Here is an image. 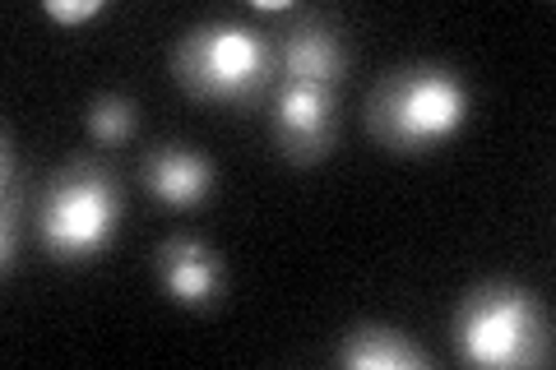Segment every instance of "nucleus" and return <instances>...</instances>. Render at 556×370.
Here are the masks:
<instances>
[{"instance_id": "f257e3e1", "label": "nucleus", "mask_w": 556, "mask_h": 370, "mask_svg": "<svg viewBox=\"0 0 556 370\" xmlns=\"http://www.w3.org/2000/svg\"><path fill=\"white\" fill-rule=\"evenodd\" d=\"M468 93L450 69H404L380 84L371 102V130L399 153H422L464 126Z\"/></svg>"}, {"instance_id": "f03ea898", "label": "nucleus", "mask_w": 556, "mask_h": 370, "mask_svg": "<svg viewBox=\"0 0 556 370\" xmlns=\"http://www.w3.org/2000/svg\"><path fill=\"white\" fill-rule=\"evenodd\" d=\"M455 347L473 366H533L543 357V310L519 288H482L459 306Z\"/></svg>"}, {"instance_id": "7ed1b4c3", "label": "nucleus", "mask_w": 556, "mask_h": 370, "mask_svg": "<svg viewBox=\"0 0 556 370\" xmlns=\"http://www.w3.org/2000/svg\"><path fill=\"white\" fill-rule=\"evenodd\" d=\"M181 84L208 102H251L269 84V47L241 24L195 28L177 56Z\"/></svg>"}, {"instance_id": "20e7f679", "label": "nucleus", "mask_w": 556, "mask_h": 370, "mask_svg": "<svg viewBox=\"0 0 556 370\" xmlns=\"http://www.w3.org/2000/svg\"><path fill=\"white\" fill-rule=\"evenodd\" d=\"M116 232V190L108 171L75 167L42 204V241L61 259H89Z\"/></svg>"}, {"instance_id": "39448f33", "label": "nucleus", "mask_w": 556, "mask_h": 370, "mask_svg": "<svg viewBox=\"0 0 556 370\" xmlns=\"http://www.w3.org/2000/svg\"><path fill=\"white\" fill-rule=\"evenodd\" d=\"M274 139L292 163H316V157H325L329 139H334V98H329L325 88L288 84L283 93H278Z\"/></svg>"}, {"instance_id": "423d86ee", "label": "nucleus", "mask_w": 556, "mask_h": 370, "mask_svg": "<svg viewBox=\"0 0 556 370\" xmlns=\"http://www.w3.org/2000/svg\"><path fill=\"white\" fill-rule=\"evenodd\" d=\"M159 273H163V288L172 302L181 306H208L218 296V283H223V269L208 245L190 241V237H177L167 241L159 251Z\"/></svg>"}, {"instance_id": "0eeeda50", "label": "nucleus", "mask_w": 556, "mask_h": 370, "mask_svg": "<svg viewBox=\"0 0 556 370\" xmlns=\"http://www.w3.org/2000/svg\"><path fill=\"white\" fill-rule=\"evenodd\" d=\"M283 69H288V84L325 88L329 93L343 75V47L320 20H302L283 38Z\"/></svg>"}, {"instance_id": "6e6552de", "label": "nucleus", "mask_w": 556, "mask_h": 370, "mask_svg": "<svg viewBox=\"0 0 556 370\" xmlns=\"http://www.w3.org/2000/svg\"><path fill=\"white\" fill-rule=\"evenodd\" d=\"M208 186H214V167L200 153L163 149L149 157V190L167 208H195L208 195Z\"/></svg>"}, {"instance_id": "1a4fd4ad", "label": "nucleus", "mask_w": 556, "mask_h": 370, "mask_svg": "<svg viewBox=\"0 0 556 370\" xmlns=\"http://www.w3.org/2000/svg\"><path fill=\"white\" fill-rule=\"evenodd\" d=\"M339 361L353 370H417L422 352L394 329H353L339 347Z\"/></svg>"}, {"instance_id": "9d476101", "label": "nucleus", "mask_w": 556, "mask_h": 370, "mask_svg": "<svg viewBox=\"0 0 556 370\" xmlns=\"http://www.w3.org/2000/svg\"><path fill=\"white\" fill-rule=\"evenodd\" d=\"M89 130L102 144H121V139L135 135V107L126 98H98L89 107Z\"/></svg>"}, {"instance_id": "9b49d317", "label": "nucleus", "mask_w": 556, "mask_h": 370, "mask_svg": "<svg viewBox=\"0 0 556 370\" xmlns=\"http://www.w3.org/2000/svg\"><path fill=\"white\" fill-rule=\"evenodd\" d=\"M47 14L56 24H84L93 14H102V0H47Z\"/></svg>"}]
</instances>
